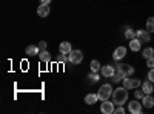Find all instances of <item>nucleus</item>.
Wrapping results in <instances>:
<instances>
[{"instance_id": "nucleus-27", "label": "nucleus", "mask_w": 154, "mask_h": 114, "mask_svg": "<svg viewBox=\"0 0 154 114\" xmlns=\"http://www.w3.org/2000/svg\"><path fill=\"white\" fill-rule=\"evenodd\" d=\"M148 80H151L152 83H154V68H149V71H148Z\"/></svg>"}, {"instance_id": "nucleus-7", "label": "nucleus", "mask_w": 154, "mask_h": 114, "mask_svg": "<svg viewBox=\"0 0 154 114\" xmlns=\"http://www.w3.org/2000/svg\"><path fill=\"white\" fill-rule=\"evenodd\" d=\"M126 51H128V49H126L125 46H119V48H116V51H114V54H112V59H114L116 62H120V60L126 56Z\"/></svg>"}, {"instance_id": "nucleus-32", "label": "nucleus", "mask_w": 154, "mask_h": 114, "mask_svg": "<svg viewBox=\"0 0 154 114\" xmlns=\"http://www.w3.org/2000/svg\"><path fill=\"white\" fill-rule=\"evenodd\" d=\"M152 57H154V54H152Z\"/></svg>"}, {"instance_id": "nucleus-4", "label": "nucleus", "mask_w": 154, "mask_h": 114, "mask_svg": "<svg viewBox=\"0 0 154 114\" xmlns=\"http://www.w3.org/2000/svg\"><path fill=\"white\" fill-rule=\"evenodd\" d=\"M123 86L126 90H136V88L142 86V82L139 79H131V75H128V77L123 79Z\"/></svg>"}, {"instance_id": "nucleus-28", "label": "nucleus", "mask_w": 154, "mask_h": 114, "mask_svg": "<svg viewBox=\"0 0 154 114\" xmlns=\"http://www.w3.org/2000/svg\"><path fill=\"white\" fill-rule=\"evenodd\" d=\"M114 112H116V114H125V108H123V105H117V108L114 109Z\"/></svg>"}, {"instance_id": "nucleus-1", "label": "nucleus", "mask_w": 154, "mask_h": 114, "mask_svg": "<svg viewBox=\"0 0 154 114\" xmlns=\"http://www.w3.org/2000/svg\"><path fill=\"white\" fill-rule=\"evenodd\" d=\"M111 99H112L114 105H123V103H126V100H128V90L125 86L116 88V90L112 91Z\"/></svg>"}, {"instance_id": "nucleus-8", "label": "nucleus", "mask_w": 154, "mask_h": 114, "mask_svg": "<svg viewBox=\"0 0 154 114\" xmlns=\"http://www.w3.org/2000/svg\"><path fill=\"white\" fill-rule=\"evenodd\" d=\"M100 72H102V75H103V77L109 79V77H112V75L116 74V66H112V65H105V66H102Z\"/></svg>"}, {"instance_id": "nucleus-23", "label": "nucleus", "mask_w": 154, "mask_h": 114, "mask_svg": "<svg viewBox=\"0 0 154 114\" xmlns=\"http://www.w3.org/2000/svg\"><path fill=\"white\" fill-rule=\"evenodd\" d=\"M146 29L149 32H154V17H148V20H146Z\"/></svg>"}, {"instance_id": "nucleus-29", "label": "nucleus", "mask_w": 154, "mask_h": 114, "mask_svg": "<svg viewBox=\"0 0 154 114\" xmlns=\"http://www.w3.org/2000/svg\"><path fill=\"white\" fill-rule=\"evenodd\" d=\"M146 66H148V68H154V57L146 59Z\"/></svg>"}, {"instance_id": "nucleus-9", "label": "nucleus", "mask_w": 154, "mask_h": 114, "mask_svg": "<svg viewBox=\"0 0 154 114\" xmlns=\"http://www.w3.org/2000/svg\"><path fill=\"white\" fill-rule=\"evenodd\" d=\"M117 69H120V71H123L125 72V75L128 77V75H133L134 74V68L131 66V65H126V63H117V65H114Z\"/></svg>"}, {"instance_id": "nucleus-14", "label": "nucleus", "mask_w": 154, "mask_h": 114, "mask_svg": "<svg viewBox=\"0 0 154 114\" xmlns=\"http://www.w3.org/2000/svg\"><path fill=\"white\" fill-rule=\"evenodd\" d=\"M140 48H142V42H140L137 37L133 40H130V49L131 51H140Z\"/></svg>"}, {"instance_id": "nucleus-5", "label": "nucleus", "mask_w": 154, "mask_h": 114, "mask_svg": "<svg viewBox=\"0 0 154 114\" xmlns=\"http://www.w3.org/2000/svg\"><path fill=\"white\" fill-rule=\"evenodd\" d=\"M142 109H143V105H142V102H139V99H134L128 103V111L131 114H140Z\"/></svg>"}, {"instance_id": "nucleus-24", "label": "nucleus", "mask_w": 154, "mask_h": 114, "mask_svg": "<svg viewBox=\"0 0 154 114\" xmlns=\"http://www.w3.org/2000/svg\"><path fill=\"white\" fill-rule=\"evenodd\" d=\"M57 62H60V63H65V62H68V54H65V53H60V54L57 56Z\"/></svg>"}, {"instance_id": "nucleus-11", "label": "nucleus", "mask_w": 154, "mask_h": 114, "mask_svg": "<svg viewBox=\"0 0 154 114\" xmlns=\"http://www.w3.org/2000/svg\"><path fill=\"white\" fill-rule=\"evenodd\" d=\"M37 14H38V17H48L49 16V5L42 3L37 8Z\"/></svg>"}, {"instance_id": "nucleus-6", "label": "nucleus", "mask_w": 154, "mask_h": 114, "mask_svg": "<svg viewBox=\"0 0 154 114\" xmlns=\"http://www.w3.org/2000/svg\"><path fill=\"white\" fill-rule=\"evenodd\" d=\"M114 102L112 100H102V105H100V111L103 114H112L114 112Z\"/></svg>"}, {"instance_id": "nucleus-22", "label": "nucleus", "mask_w": 154, "mask_h": 114, "mask_svg": "<svg viewBox=\"0 0 154 114\" xmlns=\"http://www.w3.org/2000/svg\"><path fill=\"white\" fill-rule=\"evenodd\" d=\"M152 54H154V49L151 48V46H148V48H145L143 51H142V56L145 57V59H149V57H152Z\"/></svg>"}, {"instance_id": "nucleus-18", "label": "nucleus", "mask_w": 154, "mask_h": 114, "mask_svg": "<svg viewBox=\"0 0 154 114\" xmlns=\"http://www.w3.org/2000/svg\"><path fill=\"white\" fill-rule=\"evenodd\" d=\"M25 53H26L28 56H35V54L40 53V48L35 46V45H29V46H26V51Z\"/></svg>"}, {"instance_id": "nucleus-17", "label": "nucleus", "mask_w": 154, "mask_h": 114, "mask_svg": "<svg viewBox=\"0 0 154 114\" xmlns=\"http://www.w3.org/2000/svg\"><path fill=\"white\" fill-rule=\"evenodd\" d=\"M59 49H60V53H65V54H69V53L72 51V48H71V43H69V42H62L60 46H59Z\"/></svg>"}, {"instance_id": "nucleus-16", "label": "nucleus", "mask_w": 154, "mask_h": 114, "mask_svg": "<svg viewBox=\"0 0 154 114\" xmlns=\"http://www.w3.org/2000/svg\"><path fill=\"white\" fill-rule=\"evenodd\" d=\"M125 77H126V75H125V72L116 68V74L112 75V80H114L116 83H119V82H123V79H125Z\"/></svg>"}, {"instance_id": "nucleus-25", "label": "nucleus", "mask_w": 154, "mask_h": 114, "mask_svg": "<svg viewBox=\"0 0 154 114\" xmlns=\"http://www.w3.org/2000/svg\"><path fill=\"white\" fill-rule=\"evenodd\" d=\"M89 79H91L93 82H99V80H100L99 74H97V72H94V71H91V74H89Z\"/></svg>"}, {"instance_id": "nucleus-10", "label": "nucleus", "mask_w": 154, "mask_h": 114, "mask_svg": "<svg viewBox=\"0 0 154 114\" xmlns=\"http://www.w3.org/2000/svg\"><path fill=\"white\" fill-rule=\"evenodd\" d=\"M137 39L140 42H149L151 40V32L148 29H139L137 31Z\"/></svg>"}, {"instance_id": "nucleus-20", "label": "nucleus", "mask_w": 154, "mask_h": 114, "mask_svg": "<svg viewBox=\"0 0 154 114\" xmlns=\"http://www.w3.org/2000/svg\"><path fill=\"white\" fill-rule=\"evenodd\" d=\"M125 37H126L128 40H133V39H136V37H137V31H134L131 28H126L125 29Z\"/></svg>"}, {"instance_id": "nucleus-30", "label": "nucleus", "mask_w": 154, "mask_h": 114, "mask_svg": "<svg viewBox=\"0 0 154 114\" xmlns=\"http://www.w3.org/2000/svg\"><path fill=\"white\" fill-rule=\"evenodd\" d=\"M40 49H46V42L45 40H42V42H38V45H37Z\"/></svg>"}, {"instance_id": "nucleus-3", "label": "nucleus", "mask_w": 154, "mask_h": 114, "mask_svg": "<svg viewBox=\"0 0 154 114\" xmlns=\"http://www.w3.org/2000/svg\"><path fill=\"white\" fill-rule=\"evenodd\" d=\"M68 62L74 63V65H79V63L83 62V53L80 49H72V51L68 54Z\"/></svg>"}, {"instance_id": "nucleus-19", "label": "nucleus", "mask_w": 154, "mask_h": 114, "mask_svg": "<svg viewBox=\"0 0 154 114\" xmlns=\"http://www.w3.org/2000/svg\"><path fill=\"white\" fill-rule=\"evenodd\" d=\"M38 59H40L42 62H45V63H48L51 60V54L46 51V49H40V53H38Z\"/></svg>"}, {"instance_id": "nucleus-26", "label": "nucleus", "mask_w": 154, "mask_h": 114, "mask_svg": "<svg viewBox=\"0 0 154 114\" xmlns=\"http://www.w3.org/2000/svg\"><path fill=\"white\" fill-rule=\"evenodd\" d=\"M134 96H136V99L140 100V99H143V97H145V93H143V90H139V91L134 93Z\"/></svg>"}, {"instance_id": "nucleus-15", "label": "nucleus", "mask_w": 154, "mask_h": 114, "mask_svg": "<svg viewBox=\"0 0 154 114\" xmlns=\"http://www.w3.org/2000/svg\"><path fill=\"white\" fill-rule=\"evenodd\" d=\"M97 100H99V94H86L85 96V103L86 105H94L96 102H97Z\"/></svg>"}, {"instance_id": "nucleus-12", "label": "nucleus", "mask_w": 154, "mask_h": 114, "mask_svg": "<svg viewBox=\"0 0 154 114\" xmlns=\"http://www.w3.org/2000/svg\"><path fill=\"white\" fill-rule=\"evenodd\" d=\"M142 105L145 108H152L154 106V97L151 94H145V97L142 99Z\"/></svg>"}, {"instance_id": "nucleus-21", "label": "nucleus", "mask_w": 154, "mask_h": 114, "mask_svg": "<svg viewBox=\"0 0 154 114\" xmlns=\"http://www.w3.org/2000/svg\"><path fill=\"white\" fill-rule=\"evenodd\" d=\"M89 68H91V71H94V72H99V71L102 69L100 63H99L97 60H91V63H89Z\"/></svg>"}, {"instance_id": "nucleus-31", "label": "nucleus", "mask_w": 154, "mask_h": 114, "mask_svg": "<svg viewBox=\"0 0 154 114\" xmlns=\"http://www.w3.org/2000/svg\"><path fill=\"white\" fill-rule=\"evenodd\" d=\"M40 2L45 3V5H49V3H51V0H40Z\"/></svg>"}, {"instance_id": "nucleus-13", "label": "nucleus", "mask_w": 154, "mask_h": 114, "mask_svg": "<svg viewBox=\"0 0 154 114\" xmlns=\"http://www.w3.org/2000/svg\"><path fill=\"white\" fill-rule=\"evenodd\" d=\"M142 90H143L145 94H152V91H154L152 82H151V80H145V82L142 83Z\"/></svg>"}, {"instance_id": "nucleus-2", "label": "nucleus", "mask_w": 154, "mask_h": 114, "mask_svg": "<svg viewBox=\"0 0 154 114\" xmlns=\"http://www.w3.org/2000/svg\"><path fill=\"white\" fill-rule=\"evenodd\" d=\"M112 86L109 85V83H105V85H102L100 88H99V100H108L111 96H112Z\"/></svg>"}]
</instances>
